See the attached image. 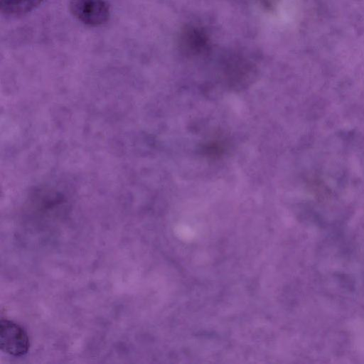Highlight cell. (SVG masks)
<instances>
[{
    "mask_svg": "<svg viewBox=\"0 0 364 364\" xmlns=\"http://www.w3.org/2000/svg\"><path fill=\"white\" fill-rule=\"evenodd\" d=\"M72 14L81 23L89 26L105 23L110 16V8L105 0H70Z\"/></svg>",
    "mask_w": 364,
    "mask_h": 364,
    "instance_id": "1",
    "label": "cell"
},
{
    "mask_svg": "<svg viewBox=\"0 0 364 364\" xmlns=\"http://www.w3.org/2000/svg\"><path fill=\"white\" fill-rule=\"evenodd\" d=\"M0 347L2 351L11 355L17 357L24 355L29 348L28 335L18 324L7 319H1Z\"/></svg>",
    "mask_w": 364,
    "mask_h": 364,
    "instance_id": "2",
    "label": "cell"
},
{
    "mask_svg": "<svg viewBox=\"0 0 364 364\" xmlns=\"http://www.w3.org/2000/svg\"><path fill=\"white\" fill-rule=\"evenodd\" d=\"M181 50L188 55H198L205 52L209 46V38L203 29L196 26H186L178 36Z\"/></svg>",
    "mask_w": 364,
    "mask_h": 364,
    "instance_id": "3",
    "label": "cell"
},
{
    "mask_svg": "<svg viewBox=\"0 0 364 364\" xmlns=\"http://www.w3.org/2000/svg\"><path fill=\"white\" fill-rule=\"evenodd\" d=\"M44 0H0L1 13L9 17L24 16L37 7Z\"/></svg>",
    "mask_w": 364,
    "mask_h": 364,
    "instance_id": "4",
    "label": "cell"
}]
</instances>
